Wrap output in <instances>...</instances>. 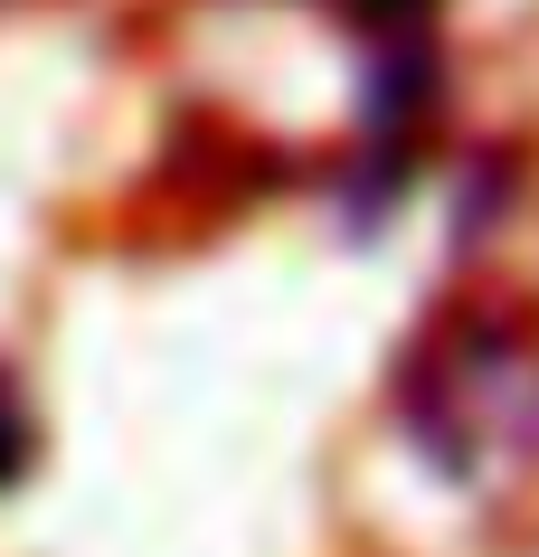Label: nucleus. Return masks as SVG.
Returning a JSON list of instances; mask_svg holds the SVG:
<instances>
[{"label":"nucleus","instance_id":"nucleus-2","mask_svg":"<svg viewBox=\"0 0 539 557\" xmlns=\"http://www.w3.org/2000/svg\"><path fill=\"white\" fill-rule=\"evenodd\" d=\"M38 454H48V425H38V397H29V379L0 359V492H20L38 472Z\"/></svg>","mask_w":539,"mask_h":557},{"label":"nucleus","instance_id":"nucleus-1","mask_svg":"<svg viewBox=\"0 0 539 557\" xmlns=\"http://www.w3.org/2000/svg\"><path fill=\"white\" fill-rule=\"evenodd\" d=\"M389 425L445 492L539 482V312L464 294L426 322L389 379Z\"/></svg>","mask_w":539,"mask_h":557}]
</instances>
